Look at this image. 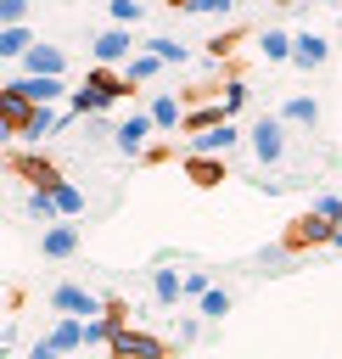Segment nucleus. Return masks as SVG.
Returning a JSON list of instances; mask_svg holds the SVG:
<instances>
[{
	"label": "nucleus",
	"instance_id": "f257e3e1",
	"mask_svg": "<svg viewBox=\"0 0 342 359\" xmlns=\"http://www.w3.org/2000/svg\"><path fill=\"white\" fill-rule=\"evenodd\" d=\"M50 309H62L67 320H84V325L107 314V303H101L95 292H84L78 280H62V286H50Z\"/></svg>",
	"mask_w": 342,
	"mask_h": 359
},
{
	"label": "nucleus",
	"instance_id": "f03ea898",
	"mask_svg": "<svg viewBox=\"0 0 342 359\" xmlns=\"http://www.w3.org/2000/svg\"><path fill=\"white\" fill-rule=\"evenodd\" d=\"M112 359H168V342H163V337H151V331L123 325V331L112 337Z\"/></svg>",
	"mask_w": 342,
	"mask_h": 359
},
{
	"label": "nucleus",
	"instance_id": "7ed1b4c3",
	"mask_svg": "<svg viewBox=\"0 0 342 359\" xmlns=\"http://www.w3.org/2000/svg\"><path fill=\"white\" fill-rule=\"evenodd\" d=\"M331 236H336V224H331V219L303 213V219H292V224H286V241H280V247H286V252H297V247H320V241H331Z\"/></svg>",
	"mask_w": 342,
	"mask_h": 359
},
{
	"label": "nucleus",
	"instance_id": "20e7f679",
	"mask_svg": "<svg viewBox=\"0 0 342 359\" xmlns=\"http://www.w3.org/2000/svg\"><path fill=\"white\" fill-rule=\"evenodd\" d=\"M90 50H95V67H118V62L129 67V56H135V39H129V28H101Z\"/></svg>",
	"mask_w": 342,
	"mask_h": 359
},
{
	"label": "nucleus",
	"instance_id": "39448f33",
	"mask_svg": "<svg viewBox=\"0 0 342 359\" xmlns=\"http://www.w3.org/2000/svg\"><path fill=\"white\" fill-rule=\"evenodd\" d=\"M157 123H151V112H129L123 123H118V135H112V146L123 151V157H146L151 146H146V135H151Z\"/></svg>",
	"mask_w": 342,
	"mask_h": 359
},
{
	"label": "nucleus",
	"instance_id": "423d86ee",
	"mask_svg": "<svg viewBox=\"0 0 342 359\" xmlns=\"http://www.w3.org/2000/svg\"><path fill=\"white\" fill-rule=\"evenodd\" d=\"M252 157H258V163H280V157H286V123H280V118H258V129H252Z\"/></svg>",
	"mask_w": 342,
	"mask_h": 359
},
{
	"label": "nucleus",
	"instance_id": "0eeeda50",
	"mask_svg": "<svg viewBox=\"0 0 342 359\" xmlns=\"http://www.w3.org/2000/svg\"><path fill=\"white\" fill-rule=\"evenodd\" d=\"M11 174L17 180H28V191H56L62 185V174H56V163H45V157H11Z\"/></svg>",
	"mask_w": 342,
	"mask_h": 359
},
{
	"label": "nucleus",
	"instance_id": "6e6552de",
	"mask_svg": "<svg viewBox=\"0 0 342 359\" xmlns=\"http://www.w3.org/2000/svg\"><path fill=\"white\" fill-rule=\"evenodd\" d=\"M241 135L230 129V123H219V129H207V135H191V146H185V157H219V151H230Z\"/></svg>",
	"mask_w": 342,
	"mask_h": 359
},
{
	"label": "nucleus",
	"instance_id": "1a4fd4ad",
	"mask_svg": "<svg viewBox=\"0 0 342 359\" xmlns=\"http://www.w3.org/2000/svg\"><path fill=\"white\" fill-rule=\"evenodd\" d=\"M22 62H28V79H62V67H67V56L56 45H34Z\"/></svg>",
	"mask_w": 342,
	"mask_h": 359
},
{
	"label": "nucleus",
	"instance_id": "9d476101",
	"mask_svg": "<svg viewBox=\"0 0 342 359\" xmlns=\"http://www.w3.org/2000/svg\"><path fill=\"white\" fill-rule=\"evenodd\" d=\"M84 90H95V95H101V107H118V101L129 95V79H123V73H112V67H95Z\"/></svg>",
	"mask_w": 342,
	"mask_h": 359
},
{
	"label": "nucleus",
	"instance_id": "9b49d317",
	"mask_svg": "<svg viewBox=\"0 0 342 359\" xmlns=\"http://www.w3.org/2000/svg\"><path fill=\"white\" fill-rule=\"evenodd\" d=\"M39 252H45V258H73V252H78V224H50V230L39 236Z\"/></svg>",
	"mask_w": 342,
	"mask_h": 359
},
{
	"label": "nucleus",
	"instance_id": "f8f14e48",
	"mask_svg": "<svg viewBox=\"0 0 342 359\" xmlns=\"http://www.w3.org/2000/svg\"><path fill=\"white\" fill-rule=\"evenodd\" d=\"M325 56H331V39H320V34H297L292 39V62L297 67H320Z\"/></svg>",
	"mask_w": 342,
	"mask_h": 359
},
{
	"label": "nucleus",
	"instance_id": "ddd939ff",
	"mask_svg": "<svg viewBox=\"0 0 342 359\" xmlns=\"http://www.w3.org/2000/svg\"><path fill=\"white\" fill-rule=\"evenodd\" d=\"M185 174H191V185H202V191H213L219 180H230V168H224L219 157H185Z\"/></svg>",
	"mask_w": 342,
	"mask_h": 359
},
{
	"label": "nucleus",
	"instance_id": "4468645a",
	"mask_svg": "<svg viewBox=\"0 0 342 359\" xmlns=\"http://www.w3.org/2000/svg\"><path fill=\"white\" fill-rule=\"evenodd\" d=\"M280 123H303V129H314V123H320V101H314V95H292V101L280 107Z\"/></svg>",
	"mask_w": 342,
	"mask_h": 359
},
{
	"label": "nucleus",
	"instance_id": "2eb2a0df",
	"mask_svg": "<svg viewBox=\"0 0 342 359\" xmlns=\"http://www.w3.org/2000/svg\"><path fill=\"white\" fill-rule=\"evenodd\" d=\"M151 297L174 309V303L185 297V275H174V269H151Z\"/></svg>",
	"mask_w": 342,
	"mask_h": 359
},
{
	"label": "nucleus",
	"instance_id": "dca6fc26",
	"mask_svg": "<svg viewBox=\"0 0 342 359\" xmlns=\"http://www.w3.org/2000/svg\"><path fill=\"white\" fill-rule=\"evenodd\" d=\"M17 84H22V95H28L34 107H50V101H62V79H28V73H22Z\"/></svg>",
	"mask_w": 342,
	"mask_h": 359
},
{
	"label": "nucleus",
	"instance_id": "f3484780",
	"mask_svg": "<svg viewBox=\"0 0 342 359\" xmlns=\"http://www.w3.org/2000/svg\"><path fill=\"white\" fill-rule=\"evenodd\" d=\"M185 118H191V112L179 107V95H157V101H151V123H157V129H179Z\"/></svg>",
	"mask_w": 342,
	"mask_h": 359
},
{
	"label": "nucleus",
	"instance_id": "a211bd4d",
	"mask_svg": "<svg viewBox=\"0 0 342 359\" xmlns=\"http://www.w3.org/2000/svg\"><path fill=\"white\" fill-rule=\"evenodd\" d=\"M45 342H50V348H62V353H73V348H84V320H56Z\"/></svg>",
	"mask_w": 342,
	"mask_h": 359
},
{
	"label": "nucleus",
	"instance_id": "6ab92c4d",
	"mask_svg": "<svg viewBox=\"0 0 342 359\" xmlns=\"http://www.w3.org/2000/svg\"><path fill=\"white\" fill-rule=\"evenodd\" d=\"M50 129H56V112H50V107H34V112L22 118V129H17V135H22V140H45Z\"/></svg>",
	"mask_w": 342,
	"mask_h": 359
},
{
	"label": "nucleus",
	"instance_id": "aec40b11",
	"mask_svg": "<svg viewBox=\"0 0 342 359\" xmlns=\"http://www.w3.org/2000/svg\"><path fill=\"white\" fill-rule=\"evenodd\" d=\"M258 50H264L269 62H292V39H286L280 28H264V34H258Z\"/></svg>",
	"mask_w": 342,
	"mask_h": 359
},
{
	"label": "nucleus",
	"instance_id": "412c9836",
	"mask_svg": "<svg viewBox=\"0 0 342 359\" xmlns=\"http://www.w3.org/2000/svg\"><path fill=\"white\" fill-rule=\"evenodd\" d=\"M157 67H163V62H157L151 50H135L129 67H123V79H129V84H146V79H157Z\"/></svg>",
	"mask_w": 342,
	"mask_h": 359
},
{
	"label": "nucleus",
	"instance_id": "4be33fe9",
	"mask_svg": "<svg viewBox=\"0 0 342 359\" xmlns=\"http://www.w3.org/2000/svg\"><path fill=\"white\" fill-rule=\"evenodd\" d=\"M34 45H39V39H34L28 28H6V34H0V56H28Z\"/></svg>",
	"mask_w": 342,
	"mask_h": 359
},
{
	"label": "nucleus",
	"instance_id": "5701e85b",
	"mask_svg": "<svg viewBox=\"0 0 342 359\" xmlns=\"http://www.w3.org/2000/svg\"><path fill=\"white\" fill-rule=\"evenodd\" d=\"M50 196H56V208H62V219H78V213H84V191H78V185H67V180H62V185H56Z\"/></svg>",
	"mask_w": 342,
	"mask_h": 359
},
{
	"label": "nucleus",
	"instance_id": "b1692460",
	"mask_svg": "<svg viewBox=\"0 0 342 359\" xmlns=\"http://www.w3.org/2000/svg\"><path fill=\"white\" fill-rule=\"evenodd\" d=\"M146 50H151L157 62H185V56H191L179 39H163V34H157V39H146Z\"/></svg>",
	"mask_w": 342,
	"mask_h": 359
},
{
	"label": "nucleus",
	"instance_id": "393cba45",
	"mask_svg": "<svg viewBox=\"0 0 342 359\" xmlns=\"http://www.w3.org/2000/svg\"><path fill=\"white\" fill-rule=\"evenodd\" d=\"M224 314H230V292H224V286H213V292L202 297V320L213 325V320H224Z\"/></svg>",
	"mask_w": 342,
	"mask_h": 359
},
{
	"label": "nucleus",
	"instance_id": "a878e982",
	"mask_svg": "<svg viewBox=\"0 0 342 359\" xmlns=\"http://www.w3.org/2000/svg\"><path fill=\"white\" fill-rule=\"evenodd\" d=\"M140 17H146L140 0H112V28H129V22H140Z\"/></svg>",
	"mask_w": 342,
	"mask_h": 359
},
{
	"label": "nucleus",
	"instance_id": "bb28decb",
	"mask_svg": "<svg viewBox=\"0 0 342 359\" xmlns=\"http://www.w3.org/2000/svg\"><path fill=\"white\" fill-rule=\"evenodd\" d=\"M62 208H56V196L50 191H28V219H56Z\"/></svg>",
	"mask_w": 342,
	"mask_h": 359
},
{
	"label": "nucleus",
	"instance_id": "cd10ccee",
	"mask_svg": "<svg viewBox=\"0 0 342 359\" xmlns=\"http://www.w3.org/2000/svg\"><path fill=\"white\" fill-rule=\"evenodd\" d=\"M241 101H247V84H241V79H230V84L219 90V107H224V118H230V112H235Z\"/></svg>",
	"mask_w": 342,
	"mask_h": 359
},
{
	"label": "nucleus",
	"instance_id": "c85d7f7f",
	"mask_svg": "<svg viewBox=\"0 0 342 359\" xmlns=\"http://www.w3.org/2000/svg\"><path fill=\"white\" fill-rule=\"evenodd\" d=\"M22 17H28V0H0V22L6 28H22Z\"/></svg>",
	"mask_w": 342,
	"mask_h": 359
},
{
	"label": "nucleus",
	"instance_id": "c756f323",
	"mask_svg": "<svg viewBox=\"0 0 342 359\" xmlns=\"http://www.w3.org/2000/svg\"><path fill=\"white\" fill-rule=\"evenodd\" d=\"M191 17H230V0H191Z\"/></svg>",
	"mask_w": 342,
	"mask_h": 359
},
{
	"label": "nucleus",
	"instance_id": "7c9ffc66",
	"mask_svg": "<svg viewBox=\"0 0 342 359\" xmlns=\"http://www.w3.org/2000/svg\"><path fill=\"white\" fill-rule=\"evenodd\" d=\"M207 292H213V280H207L202 269H191V275H185V297H196V303H202Z\"/></svg>",
	"mask_w": 342,
	"mask_h": 359
},
{
	"label": "nucleus",
	"instance_id": "2f4dec72",
	"mask_svg": "<svg viewBox=\"0 0 342 359\" xmlns=\"http://www.w3.org/2000/svg\"><path fill=\"white\" fill-rule=\"evenodd\" d=\"M314 213H320V219H331V224H342V196H320V202H314Z\"/></svg>",
	"mask_w": 342,
	"mask_h": 359
},
{
	"label": "nucleus",
	"instance_id": "473e14b6",
	"mask_svg": "<svg viewBox=\"0 0 342 359\" xmlns=\"http://www.w3.org/2000/svg\"><path fill=\"white\" fill-rule=\"evenodd\" d=\"M196 331H202V320H179L174 325V342H196Z\"/></svg>",
	"mask_w": 342,
	"mask_h": 359
},
{
	"label": "nucleus",
	"instance_id": "72a5a7b5",
	"mask_svg": "<svg viewBox=\"0 0 342 359\" xmlns=\"http://www.w3.org/2000/svg\"><path fill=\"white\" fill-rule=\"evenodd\" d=\"M28 359H67V353H62V348H50V342H45V337H39V342H34V348H28Z\"/></svg>",
	"mask_w": 342,
	"mask_h": 359
},
{
	"label": "nucleus",
	"instance_id": "f704fd0d",
	"mask_svg": "<svg viewBox=\"0 0 342 359\" xmlns=\"http://www.w3.org/2000/svg\"><path fill=\"white\" fill-rule=\"evenodd\" d=\"M331 247H342V224H336V236H331Z\"/></svg>",
	"mask_w": 342,
	"mask_h": 359
}]
</instances>
